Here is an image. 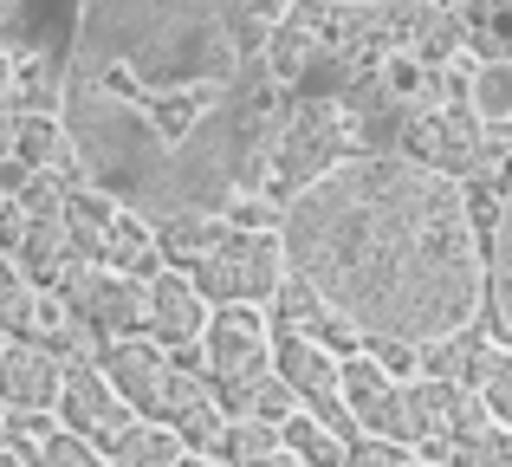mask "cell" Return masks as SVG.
Segmentation results:
<instances>
[{
	"mask_svg": "<svg viewBox=\"0 0 512 467\" xmlns=\"http://www.w3.org/2000/svg\"><path fill=\"white\" fill-rule=\"evenodd\" d=\"M279 253L363 338L428 344L467 325L480 240L454 176L402 150H350L279 208Z\"/></svg>",
	"mask_w": 512,
	"mask_h": 467,
	"instance_id": "2",
	"label": "cell"
},
{
	"mask_svg": "<svg viewBox=\"0 0 512 467\" xmlns=\"http://www.w3.org/2000/svg\"><path fill=\"white\" fill-rule=\"evenodd\" d=\"M52 422L72 429V435H85V442L104 455L137 416H130V403L111 390V377L98 370V357H65L59 364V396H52Z\"/></svg>",
	"mask_w": 512,
	"mask_h": 467,
	"instance_id": "7",
	"label": "cell"
},
{
	"mask_svg": "<svg viewBox=\"0 0 512 467\" xmlns=\"http://www.w3.org/2000/svg\"><path fill=\"white\" fill-rule=\"evenodd\" d=\"M357 150V124L338 98H299L279 111V130H273V156L266 169L279 176V189H305L312 176H325L338 156Z\"/></svg>",
	"mask_w": 512,
	"mask_h": 467,
	"instance_id": "5",
	"label": "cell"
},
{
	"mask_svg": "<svg viewBox=\"0 0 512 467\" xmlns=\"http://www.w3.org/2000/svg\"><path fill=\"white\" fill-rule=\"evenodd\" d=\"M13 455H20L26 467H104V455L98 448L85 442V435H72V429H59V422H52L46 435H39V442H26V448H13Z\"/></svg>",
	"mask_w": 512,
	"mask_h": 467,
	"instance_id": "22",
	"label": "cell"
},
{
	"mask_svg": "<svg viewBox=\"0 0 512 467\" xmlns=\"http://www.w3.org/2000/svg\"><path fill=\"white\" fill-rule=\"evenodd\" d=\"M13 111L59 117L91 189L137 208H234L273 156L279 91L247 0H0Z\"/></svg>",
	"mask_w": 512,
	"mask_h": 467,
	"instance_id": "1",
	"label": "cell"
},
{
	"mask_svg": "<svg viewBox=\"0 0 512 467\" xmlns=\"http://www.w3.org/2000/svg\"><path fill=\"white\" fill-rule=\"evenodd\" d=\"M357 7H396V0H357Z\"/></svg>",
	"mask_w": 512,
	"mask_h": 467,
	"instance_id": "27",
	"label": "cell"
},
{
	"mask_svg": "<svg viewBox=\"0 0 512 467\" xmlns=\"http://www.w3.org/2000/svg\"><path fill=\"white\" fill-rule=\"evenodd\" d=\"M344 467H422V455L402 448V442H383V435H350Z\"/></svg>",
	"mask_w": 512,
	"mask_h": 467,
	"instance_id": "23",
	"label": "cell"
},
{
	"mask_svg": "<svg viewBox=\"0 0 512 467\" xmlns=\"http://www.w3.org/2000/svg\"><path fill=\"white\" fill-rule=\"evenodd\" d=\"M0 467H26L20 455H13V448H0Z\"/></svg>",
	"mask_w": 512,
	"mask_h": 467,
	"instance_id": "26",
	"label": "cell"
},
{
	"mask_svg": "<svg viewBox=\"0 0 512 467\" xmlns=\"http://www.w3.org/2000/svg\"><path fill=\"white\" fill-rule=\"evenodd\" d=\"M0 344H7V338H0Z\"/></svg>",
	"mask_w": 512,
	"mask_h": 467,
	"instance_id": "30",
	"label": "cell"
},
{
	"mask_svg": "<svg viewBox=\"0 0 512 467\" xmlns=\"http://www.w3.org/2000/svg\"><path fill=\"white\" fill-rule=\"evenodd\" d=\"M59 318H65V305L52 299V292L39 286L20 260H7V253H0V338H33V344H46Z\"/></svg>",
	"mask_w": 512,
	"mask_h": 467,
	"instance_id": "12",
	"label": "cell"
},
{
	"mask_svg": "<svg viewBox=\"0 0 512 467\" xmlns=\"http://www.w3.org/2000/svg\"><path fill=\"white\" fill-rule=\"evenodd\" d=\"M253 357H266L260 305H208V318H201V377H227Z\"/></svg>",
	"mask_w": 512,
	"mask_h": 467,
	"instance_id": "9",
	"label": "cell"
},
{
	"mask_svg": "<svg viewBox=\"0 0 512 467\" xmlns=\"http://www.w3.org/2000/svg\"><path fill=\"white\" fill-rule=\"evenodd\" d=\"M422 467H441V461H422Z\"/></svg>",
	"mask_w": 512,
	"mask_h": 467,
	"instance_id": "28",
	"label": "cell"
},
{
	"mask_svg": "<svg viewBox=\"0 0 512 467\" xmlns=\"http://www.w3.org/2000/svg\"><path fill=\"white\" fill-rule=\"evenodd\" d=\"M461 383H441V377H402V448H422L428 461H441V442H448L454 416H461Z\"/></svg>",
	"mask_w": 512,
	"mask_h": 467,
	"instance_id": "10",
	"label": "cell"
},
{
	"mask_svg": "<svg viewBox=\"0 0 512 467\" xmlns=\"http://www.w3.org/2000/svg\"><path fill=\"white\" fill-rule=\"evenodd\" d=\"M175 467H227V461H214V455H195V448H182V455H175Z\"/></svg>",
	"mask_w": 512,
	"mask_h": 467,
	"instance_id": "25",
	"label": "cell"
},
{
	"mask_svg": "<svg viewBox=\"0 0 512 467\" xmlns=\"http://www.w3.org/2000/svg\"><path fill=\"white\" fill-rule=\"evenodd\" d=\"M201 318H208V299L195 292V279L182 266H156L143 279V338L150 344H195L201 338Z\"/></svg>",
	"mask_w": 512,
	"mask_h": 467,
	"instance_id": "8",
	"label": "cell"
},
{
	"mask_svg": "<svg viewBox=\"0 0 512 467\" xmlns=\"http://www.w3.org/2000/svg\"><path fill=\"white\" fill-rule=\"evenodd\" d=\"M467 390L480 396V409H487V416L512 422V351H506V344H487V351L474 357V370H467Z\"/></svg>",
	"mask_w": 512,
	"mask_h": 467,
	"instance_id": "21",
	"label": "cell"
},
{
	"mask_svg": "<svg viewBox=\"0 0 512 467\" xmlns=\"http://www.w3.org/2000/svg\"><path fill=\"white\" fill-rule=\"evenodd\" d=\"M208 390H214V403H221V416H253V422H273V429L299 409V396L279 383L273 357H253V364L227 370V377H208Z\"/></svg>",
	"mask_w": 512,
	"mask_h": 467,
	"instance_id": "11",
	"label": "cell"
},
{
	"mask_svg": "<svg viewBox=\"0 0 512 467\" xmlns=\"http://www.w3.org/2000/svg\"><path fill=\"white\" fill-rule=\"evenodd\" d=\"M91 357H98V370L111 377V390L130 403V416L175 422V416H188V409L208 396V377L175 370L163 357V344H150L143 331H130V338H104Z\"/></svg>",
	"mask_w": 512,
	"mask_h": 467,
	"instance_id": "3",
	"label": "cell"
},
{
	"mask_svg": "<svg viewBox=\"0 0 512 467\" xmlns=\"http://www.w3.org/2000/svg\"><path fill=\"white\" fill-rule=\"evenodd\" d=\"M0 448H7V435H0Z\"/></svg>",
	"mask_w": 512,
	"mask_h": 467,
	"instance_id": "29",
	"label": "cell"
},
{
	"mask_svg": "<svg viewBox=\"0 0 512 467\" xmlns=\"http://www.w3.org/2000/svg\"><path fill=\"white\" fill-rule=\"evenodd\" d=\"M26 176H33V169H26V163H20V156H13V150H7V143H0V202H7V195H13V189H20V182H26Z\"/></svg>",
	"mask_w": 512,
	"mask_h": 467,
	"instance_id": "24",
	"label": "cell"
},
{
	"mask_svg": "<svg viewBox=\"0 0 512 467\" xmlns=\"http://www.w3.org/2000/svg\"><path fill=\"white\" fill-rule=\"evenodd\" d=\"M441 467H512V435L500 416L480 409V396H461V416H454L448 442H441Z\"/></svg>",
	"mask_w": 512,
	"mask_h": 467,
	"instance_id": "14",
	"label": "cell"
},
{
	"mask_svg": "<svg viewBox=\"0 0 512 467\" xmlns=\"http://www.w3.org/2000/svg\"><path fill=\"white\" fill-rule=\"evenodd\" d=\"M234 221L221 215V208H163V215H150V240H156V260L163 266H195L201 253L214 247Z\"/></svg>",
	"mask_w": 512,
	"mask_h": 467,
	"instance_id": "15",
	"label": "cell"
},
{
	"mask_svg": "<svg viewBox=\"0 0 512 467\" xmlns=\"http://www.w3.org/2000/svg\"><path fill=\"white\" fill-rule=\"evenodd\" d=\"M104 266H117V273H137V279H150L156 266V240H150V221L137 215V208H117V228L111 240H104Z\"/></svg>",
	"mask_w": 512,
	"mask_h": 467,
	"instance_id": "20",
	"label": "cell"
},
{
	"mask_svg": "<svg viewBox=\"0 0 512 467\" xmlns=\"http://www.w3.org/2000/svg\"><path fill=\"white\" fill-rule=\"evenodd\" d=\"M279 448L299 467H344V435L325 429L318 416H305V409H292V416L279 422Z\"/></svg>",
	"mask_w": 512,
	"mask_h": 467,
	"instance_id": "19",
	"label": "cell"
},
{
	"mask_svg": "<svg viewBox=\"0 0 512 467\" xmlns=\"http://www.w3.org/2000/svg\"><path fill=\"white\" fill-rule=\"evenodd\" d=\"M175 455H182V442H175L169 422L137 416L111 448H104V467H175Z\"/></svg>",
	"mask_w": 512,
	"mask_h": 467,
	"instance_id": "17",
	"label": "cell"
},
{
	"mask_svg": "<svg viewBox=\"0 0 512 467\" xmlns=\"http://www.w3.org/2000/svg\"><path fill=\"white\" fill-rule=\"evenodd\" d=\"M461 98H467V111H474L480 124L506 130V117H512V65H506V59H480V65H467Z\"/></svg>",
	"mask_w": 512,
	"mask_h": 467,
	"instance_id": "18",
	"label": "cell"
},
{
	"mask_svg": "<svg viewBox=\"0 0 512 467\" xmlns=\"http://www.w3.org/2000/svg\"><path fill=\"white\" fill-rule=\"evenodd\" d=\"M46 292L91 331V338H130L143 331V279L137 273H117L104 260H65L59 273L46 279Z\"/></svg>",
	"mask_w": 512,
	"mask_h": 467,
	"instance_id": "6",
	"label": "cell"
},
{
	"mask_svg": "<svg viewBox=\"0 0 512 467\" xmlns=\"http://www.w3.org/2000/svg\"><path fill=\"white\" fill-rule=\"evenodd\" d=\"M195 292L208 305H266L273 286L286 279V253H279V234L273 228H227L188 266Z\"/></svg>",
	"mask_w": 512,
	"mask_h": 467,
	"instance_id": "4",
	"label": "cell"
},
{
	"mask_svg": "<svg viewBox=\"0 0 512 467\" xmlns=\"http://www.w3.org/2000/svg\"><path fill=\"white\" fill-rule=\"evenodd\" d=\"M59 396V357L33 338L0 344V409H52Z\"/></svg>",
	"mask_w": 512,
	"mask_h": 467,
	"instance_id": "13",
	"label": "cell"
},
{
	"mask_svg": "<svg viewBox=\"0 0 512 467\" xmlns=\"http://www.w3.org/2000/svg\"><path fill=\"white\" fill-rule=\"evenodd\" d=\"M487 331L467 318V325H454V331H441V338H428V344H415V370L422 377H441V383H461L467 390V370H474V357L487 351Z\"/></svg>",
	"mask_w": 512,
	"mask_h": 467,
	"instance_id": "16",
	"label": "cell"
}]
</instances>
